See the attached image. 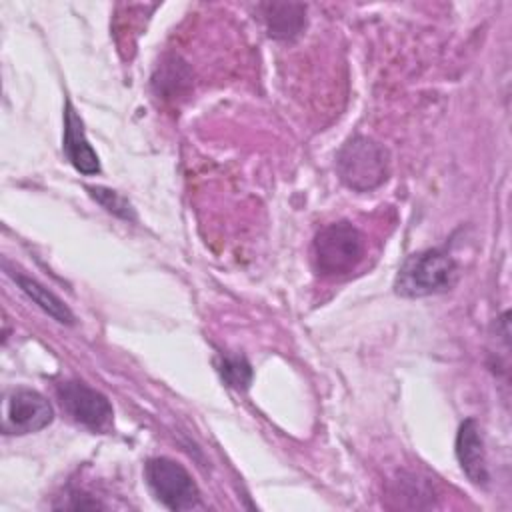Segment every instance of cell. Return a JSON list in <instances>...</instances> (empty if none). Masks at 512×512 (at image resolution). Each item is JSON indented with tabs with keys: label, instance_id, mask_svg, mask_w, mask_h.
I'll return each mask as SVG.
<instances>
[{
	"label": "cell",
	"instance_id": "1",
	"mask_svg": "<svg viewBox=\"0 0 512 512\" xmlns=\"http://www.w3.org/2000/svg\"><path fill=\"white\" fill-rule=\"evenodd\" d=\"M458 280V264L454 258L440 250L428 248L410 254L394 280L396 294L404 298H422L450 290Z\"/></svg>",
	"mask_w": 512,
	"mask_h": 512
},
{
	"label": "cell",
	"instance_id": "2",
	"mask_svg": "<svg viewBox=\"0 0 512 512\" xmlns=\"http://www.w3.org/2000/svg\"><path fill=\"white\" fill-rule=\"evenodd\" d=\"M388 150L368 136L348 138L336 154V172L340 180L356 190L370 192L388 178Z\"/></svg>",
	"mask_w": 512,
	"mask_h": 512
},
{
	"label": "cell",
	"instance_id": "3",
	"mask_svg": "<svg viewBox=\"0 0 512 512\" xmlns=\"http://www.w3.org/2000/svg\"><path fill=\"white\" fill-rule=\"evenodd\" d=\"M312 254L318 274L340 278L350 274L362 260L364 238L350 222H332L316 234Z\"/></svg>",
	"mask_w": 512,
	"mask_h": 512
},
{
	"label": "cell",
	"instance_id": "4",
	"mask_svg": "<svg viewBox=\"0 0 512 512\" xmlns=\"http://www.w3.org/2000/svg\"><path fill=\"white\" fill-rule=\"evenodd\" d=\"M144 478L154 498L168 510H192L202 504L194 478L172 458L156 456L146 460Z\"/></svg>",
	"mask_w": 512,
	"mask_h": 512
},
{
	"label": "cell",
	"instance_id": "5",
	"mask_svg": "<svg viewBox=\"0 0 512 512\" xmlns=\"http://www.w3.org/2000/svg\"><path fill=\"white\" fill-rule=\"evenodd\" d=\"M56 394L62 408L78 424L94 432H106L112 426V420H114L112 404L102 392L88 386L86 382H80V380L60 382L56 386Z\"/></svg>",
	"mask_w": 512,
	"mask_h": 512
},
{
	"label": "cell",
	"instance_id": "6",
	"mask_svg": "<svg viewBox=\"0 0 512 512\" xmlns=\"http://www.w3.org/2000/svg\"><path fill=\"white\" fill-rule=\"evenodd\" d=\"M54 420L48 398L32 388H16L6 398L4 428L12 434H30L44 430Z\"/></svg>",
	"mask_w": 512,
	"mask_h": 512
},
{
	"label": "cell",
	"instance_id": "7",
	"mask_svg": "<svg viewBox=\"0 0 512 512\" xmlns=\"http://www.w3.org/2000/svg\"><path fill=\"white\" fill-rule=\"evenodd\" d=\"M62 152L66 160L86 176H94L100 172V160L96 150L90 146L86 132H84V122L78 116L76 108L72 106L70 100H66L64 108V134H62Z\"/></svg>",
	"mask_w": 512,
	"mask_h": 512
},
{
	"label": "cell",
	"instance_id": "8",
	"mask_svg": "<svg viewBox=\"0 0 512 512\" xmlns=\"http://www.w3.org/2000/svg\"><path fill=\"white\" fill-rule=\"evenodd\" d=\"M456 458L462 472L468 480L476 486H486L490 480L488 466H486V452L484 442L480 436V428L474 418H468L460 424L456 434Z\"/></svg>",
	"mask_w": 512,
	"mask_h": 512
},
{
	"label": "cell",
	"instance_id": "9",
	"mask_svg": "<svg viewBox=\"0 0 512 512\" xmlns=\"http://www.w3.org/2000/svg\"><path fill=\"white\" fill-rule=\"evenodd\" d=\"M266 30L276 40H290L306 26V6L294 2H268L258 6Z\"/></svg>",
	"mask_w": 512,
	"mask_h": 512
},
{
	"label": "cell",
	"instance_id": "10",
	"mask_svg": "<svg viewBox=\"0 0 512 512\" xmlns=\"http://www.w3.org/2000/svg\"><path fill=\"white\" fill-rule=\"evenodd\" d=\"M14 280L18 282V286L22 288V292L34 302L38 304L48 316H52L56 322L60 324H74V314L72 310L48 288H44L40 282L24 276V274H12Z\"/></svg>",
	"mask_w": 512,
	"mask_h": 512
},
{
	"label": "cell",
	"instance_id": "11",
	"mask_svg": "<svg viewBox=\"0 0 512 512\" xmlns=\"http://www.w3.org/2000/svg\"><path fill=\"white\" fill-rule=\"evenodd\" d=\"M216 368L220 378L234 390H246L252 382V366L244 356H220Z\"/></svg>",
	"mask_w": 512,
	"mask_h": 512
},
{
	"label": "cell",
	"instance_id": "12",
	"mask_svg": "<svg viewBox=\"0 0 512 512\" xmlns=\"http://www.w3.org/2000/svg\"><path fill=\"white\" fill-rule=\"evenodd\" d=\"M86 190L108 212H112V214H116L124 220H134L136 218L134 208L130 206V202L124 196H120L116 190L102 188V186H86Z\"/></svg>",
	"mask_w": 512,
	"mask_h": 512
}]
</instances>
